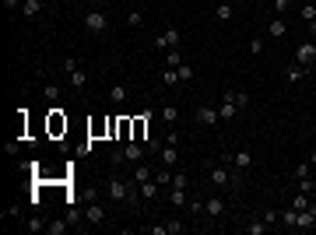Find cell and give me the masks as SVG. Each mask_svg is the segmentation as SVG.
<instances>
[{
	"instance_id": "f35d334b",
	"label": "cell",
	"mask_w": 316,
	"mask_h": 235,
	"mask_svg": "<svg viewBox=\"0 0 316 235\" xmlns=\"http://www.w3.org/2000/svg\"><path fill=\"white\" fill-rule=\"evenodd\" d=\"M267 228H271L267 221H253V225H246V232H249V235H264Z\"/></svg>"
},
{
	"instance_id": "8fae6325",
	"label": "cell",
	"mask_w": 316,
	"mask_h": 235,
	"mask_svg": "<svg viewBox=\"0 0 316 235\" xmlns=\"http://www.w3.org/2000/svg\"><path fill=\"white\" fill-rule=\"evenodd\" d=\"M176 161H179V148H176V144H162V151H158V165L172 168Z\"/></svg>"
},
{
	"instance_id": "d6a6232c",
	"label": "cell",
	"mask_w": 316,
	"mask_h": 235,
	"mask_svg": "<svg viewBox=\"0 0 316 235\" xmlns=\"http://www.w3.org/2000/svg\"><path fill=\"white\" fill-rule=\"evenodd\" d=\"M127 25H130V28H141V25H144V14H141V11H127Z\"/></svg>"
},
{
	"instance_id": "1f68e13d",
	"label": "cell",
	"mask_w": 316,
	"mask_h": 235,
	"mask_svg": "<svg viewBox=\"0 0 316 235\" xmlns=\"http://www.w3.org/2000/svg\"><path fill=\"white\" fill-rule=\"evenodd\" d=\"M46 225H49V221L35 214V218H28V225H25V228H28V232H46Z\"/></svg>"
},
{
	"instance_id": "836d02e7",
	"label": "cell",
	"mask_w": 316,
	"mask_h": 235,
	"mask_svg": "<svg viewBox=\"0 0 316 235\" xmlns=\"http://www.w3.org/2000/svg\"><path fill=\"white\" fill-rule=\"evenodd\" d=\"M165 64H169V67L176 71V67L183 64V53H179V49H169V53H165Z\"/></svg>"
},
{
	"instance_id": "4dcf8cb0",
	"label": "cell",
	"mask_w": 316,
	"mask_h": 235,
	"mask_svg": "<svg viewBox=\"0 0 316 235\" xmlns=\"http://www.w3.org/2000/svg\"><path fill=\"white\" fill-rule=\"evenodd\" d=\"M172 186H176V190H190V175H186V172H172ZM172 186H169V190H172Z\"/></svg>"
},
{
	"instance_id": "d590c367",
	"label": "cell",
	"mask_w": 316,
	"mask_h": 235,
	"mask_svg": "<svg viewBox=\"0 0 316 235\" xmlns=\"http://www.w3.org/2000/svg\"><path fill=\"white\" fill-rule=\"evenodd\" d=\"M162 84H169V88H176V84H179V74H176L172 67H165V74H162Z\"/></svg>"
},
{
	"instance_id": "bcb514c9",
	"label": "cell",
	"mask_w": 316,
	"mask_h": 235,
	"mask_svg": "<svg viewBox=\"0 0 316 235\" xmlns=\"http://www.w3.org/2000/svg\"><path fill=\"white\" fill-rule=\"evenodd\" d=\"M309 165H313V168H316V148H313V155H309Z\"/></svg>"
},
{
	"instance_id": "ee69618b",
	"label": "cell",
	"mask_w": 316,
	"mask_h": 235,
	"mask_svg": "<svg viewBox=\"0 0 316 235\" xmlns=\"http://www.w3.org/2000/svg\"><path fill=\"white\" fill-rule=\"evenodd\" d=\"M81 64H78V56H64V71H67V74H71V71H78Z\"/></svg>"
},
{
	"instance_id": "7402d4cb",
	"label": "cell",
	"mask_w": 316,
	"mask_h": 235,
	"mask_svg": "<svg viewBox=\"0 0 316 235\" xmlns=\"http://www.w3.org/2000/svg\"><path fill=\"white\" fill-rule=\"evenodd\" d=\"M281 225H285V228H295V225H299V211H295V207L281 211Z\"/></svg>"
},
{
	"instance_id": "277c9868",
	"label": "cell",
	"mask_w": 316,
	"mask_h": 235,
	"mask_svg": "<svg viewBox=\"0 0 316 235\" xmlns=\"http://www.w3.org/2000/svg\"><path fill=\"white\" fill-rule=\"evenodd\" d=\"M204 214H207V221H211V225L225 221V214H229V204H225L222 190H218V193H211V197L204 200Z\"/></svg>"
},
{
	"instance_id": "b9f144b4",
	"label": "cell",
	"mask_w": 316,
	"mask_h": 235,
	"mask_svg": "<svg viewBox=\"0 0 316 235\" xmlns=\"http://www.w3.org/2000/svg\"><path fill=\"white\" fill-rule=\"evenodd\" d=\"M264 221H267V225H278V221H281V211H264Z\"/></svg>"
},
{
	"instance_id": "6da1fadb",
	"label": "cell",
	"mask_w": 316,
	"mask_h": 235,
	"mask_svg": "<svg viewBox=\"0 0 316 235\" xmlns=\"http://www.w3.org/2000/svg\"><path fill=\"white\" fill-rule=\"evenodd\" d=\"M106 190H109V200H116V204H127V207H137V200H134V190H141V183H123L120 175H109V183H106Z\"/></svg>"
},
{
	"instance_id": "603a6c76",
	"label": "cell",
	"mask_w": 316,
	"mask_h": 235,
	"mask_svg": "<svg viewBox=\"0 0 316 235\" xmlns=\"http://www.w3.org/2000/svg\"><path fill=\"white\" fill-rule=\"evenodd\" d=\"M176 74H179V84H190V81H193V67H190V64L183 60V64L176 67Z\"/></svg>"
},
{
	"instance_id": "52a82bcc",
	"label": "cell",
	"mask_w": 316,
	"mask_h": 235,
	"mask_svg": "<svg viewBox=\"0 0 316 235\" xmlns=\"http://www.w3.org/2000/svg\"><path fill=\"white\" fill-rule=\"evenodd\" d=\"M225 161H229V165L236 168L239 175H242V172H249V168H253V151H246V148H239V151H229V155H225Z\"/></svg>"
},
{
	"instance_id": "d6986e66",
	"label": "cell",
	"mask_w": 316,
	"mask_h": 235,
	"mask_svg": "<svg viewBox=\"0 0 316 235\" xmlns=\"http://www.w3.org/2000/svg\"><path fill=\"white\" fill-rule=\"evenodd\" d=\"M155 183H158V186H172V168L158 165V168H155Z\"/></svg>"
},
{
	"instance_id": "9a60e30c",
	"label": "cell",
	"mask_w": 316,
	"mask_h": 235,
	"mask_svg": "<svg viewBox=\"0 0 316 235\" xmlns=\"http://www.w3.org/2000/svg\"><path fill=\"white\" fill-rule=\"evenodd\" d=\"M306 74H309V67H299V64H288V67H285V78H288V84H299Z\"/></svg>"
},
{
	"instance_id": "9c48e42d",
	"label": "cell",
	"mask_w": 316,
	"mask_h": 235,
	"mask_svg": "<svg viewBox=\"0 0 316 235\" xmlns=\"http://www.w3.org/2000/svg\"><path fill=\"white\" fill-rule=\"evenodd\" d=\"M193 120H197L200 127H207V130H215V127L222 123V116H218V109H211V105H197V112H193Z\"/></svg>"
},
{
	"instance_id": "e575fe53",
	"label": "cell",
	"mask_w": 316,
	"mask_h": 235,
	"mask_svg": "<svg viewBox=\"0 0 316 235\" xmlns=\"http://www.w3.org/2000/svg\"><path fill=\"white\" fill-rule=\"evenodd\" d=\"M109 98H113V102H127V88H123V84H113V88H109Z\"/></svg>"
},
{
	"instance_id": "f546056e",
	"label": "cell",
	"mask_w": 316,
	"mask_h": 235,
	"mask_svg": "<svg viewBox=\"0 0 316 235\" xmlns=\"http://www.w3.org/2000/svg\"><path fill=\"white\" fill-rule=\"evenodd\" d=\"M306 175H313V165H309V161H299V165L292 168V179H306Z\"/></svg>"
},
{
	"instance_id": "7bdbcfd3",
	"label": "cell",
	"mask_w": 316,
	"mask_h": 235,
	"mask_svg": "<svg viewBox=\"0 0 316 235\" xmlns=\"http://www.w3.org/2000/svg\"><path fill=\"white\" fill-rule=\"evenodd\" d=\"M148 232H151V235H169V225L158 221V225H148Z\"/></svg>"
},
{
	"instance_id": "2e32d148",
	"label": "cell",
	"mask_w": 316,
	"mask_h": 235,
	"mask_svg": "<svg viewBox=\"0 0 316 235\" xmlns=\"http://www.w3.org/2000/svg\"><path fill=\"white\" fill-rule=\"evenodd\" d=\"M49 130H53V134H60V130H67V120H64V109H49Z\"/></svg>"
},
{
	"instance_id": "7c38bea8",
	"label": "cell",
	"mask_w": 316,
	"mask_h": 235,
	"mask_svg": "<svg viewBox=\"0 0 316 235\" xmlns=\"http://www.w3.org/2000/svg\"><path fill=\"white\" fill-rule=\"evenodd\" d=\"M84 221L88 225H106V207L102 204H88L84 207Z\"/></svg>"
},
{
	"instance_id": "ffe728a7",
	"label": "cell",
	"mask_w": 316,
	"mask_h": 235,
	"mask_svg": "<svg viewBox=\"0 0 316 235\" xmlns=\"http://www.w3.org/2000/svg\"><path fill=\"white\" fill-rule=\"evenodd\" d=\"M67 225H71V218H57V221L46 225V232H49V235H64V232H67Z\"/></svg>"
},
{
	"instance_id": "d4e9b609",
	"label": "cell",
	"mask_w": 316,
	"mask_h": 235,
	"mask_svg": "<svg viewBox=\"0 0 316 235\" xmlns=\"http://www.w3.org/2000/svg\"><path fill=\"white\" fill-rule=\"evenodd\" d=\"M67 84H71V88H84V84H88V74H84V71H71V78H67Z\"/></svg>"
},
{
	"instance_id": "8992f818",
	"label": "cell",
	"mask_w": 316,
	"mask_h": 235,
	"mask_svg": "<svg viewBox=\"0 0 316 235\" xmlns=\"http://www.w3.org/2000/svg\"><path fill=\"white\" fill-rule=\"evenodd\" d=\"M84 28H88L91 35H102V32L109 28V14H106V11H98V7H91V11L84 14Z\"/></svg>"
},
{
	"instance_id": "7a4b0ae2",
	"label": "cell",
	"mask_w": 316,
	"mask_h": 235,
	"mask_svg": "<svg viewBox=\"0 0 316 235\" xmlns=\"http://www.w3.org/2000/svg\"><path fill=\"white\" fill-rule=\"evenodd\" d=\"M148 155V144H141V141H127L123 144V151H113V165H141Z\"/></svg>"
},
{
	"instance_id": "60d3db41",
	"label": "cell",
	"mask_w": 316,
	"mask_h": 235,
	"mask_svg": "<svg viewBox=\"0 0 316 235\" xmlns=\"http://www.w3.org/2000/svg\"><path fill=\"white\" fill-rule=\"evenodd\" d=\"M232 98H236L239 109H246V105H249V95H246V91H232Z\"/></svg>"
},
{
	"instance_id": "ab89813d",
	"label": "cell",
	"mask_w": 316,
	"mask_h": 235,
	"mask_svg": "<svg viewBox=\"0 0 316 235\" xmlns=\"http://www.w3.org/2000/svg\"><path fill=\"white\" fill-rule=\"evenodd\" d=\"M186 207H190V214H193V218H200V214H204V200H190Z\"/></svg>"
},
{
	"instance_id": "e0dca14e",
	"label": "cell",
	"mask_w": 316,
	"mask_h": 235,
	"mask_svg": "<svg viewBox=\"0 0 316 235\" xmlns=\"http://www.w3.org/2000/svg\"><path fill=\"white\" fill-rule=\"evenodd\" d=\"M169 204H172V207H186V204H190V193L172 186V190H169Z\"/></svg>"
},
{
	"instance_id": "5b68a950",
	"label": "cell",
	"mask_w": 316,
	"mask_h": 235,
	"mask_svg": "<svg viewBox=\"0 0 316 235\" xmlns=\"http://www.w3.org/2000/svg\"><path fill=\"white\" fill-rule=\"evenodd\" d=\"M179 42H183V32L176 28V25H169V28H162L155 39V49L158 53H169V49H179Z\"/></svg>"
},
{
	"instance_id": "cb8c5ba5",
	"label": "cell",
	"mask_w": 316,
	"mask_h": 235,
	"mask_svg": "<svg viewBox=\"0 0 316 235\" xmlns=\"http://www.w3.org/2000/svg\"><path fill=\"white\" fill-rule=\"evenodd\" d=\"M295 190H299V193H316V179H313V175H306V179H295Z\"/></svg>"
},
{
	"instance_id": "83f0119b",
	"label": "cell",
	"mask_w": 316,
	"mask_h": 235,
	"mask_svg": "<svg viewBox=\"0 0 316 235\" xmlns=\"http://www.w3.org/2000/svg\"><path fill=\"white\" fill-rule=\"evenodd\" d=\"M60 95H64L60 84H46V88H42V98H46V102H60Z\"/></svg>"
},
{
	"instance_id": "44dd1931",
	"label": "cell",
	"mask_w": 316,
	"mask_h": 235,
	"mask_svg": "<svg viewBox=\"0 0 316 235\" xmlns=\"http://www.w3.org/2000/svg\"><path fill=\"white\" fill-rule=\"evenodd\" d=\"M151 175H155V168H148L144 161H141V165H134V183H144V179H151Z\"/></svg>"
},
{
	"instance_id": "30bf717a",
	"label": "cell",
	"mask_w": 316,
	"mask_h": 235,
	"mask_svg": "<svg viewBox=\"0 0 316 235\" xmlns=\"http://www.w3.org/2000/svg\"><path fill=\"white\" fill-rule=\"evenodd\" d=\"M218 116H222V123H229V120H236L239 116V105H236V98H232V88L222 95V105H218Z\"/></svg>"
},
{
	"instance_id": "484cf974",
	"label": "cell",
	"mask_w": 316,
	"mask_h": 235,
	"mask_svg": "<svg viewBox=\"0 0 316 235\" xmlns=\"http://www.w3.org/2000/svg\"><path fill=\"white\" fill-rule=\"evenodd\" d=\"M299 18H302L306 25H313L316 21V4H302V7H299Z\"/></svg>"
},
{
	"instance_id": "74e56055",
	"label": "cell",
	"mask_w": 316,
	"mask_h": 235,
	"mask_svg": "<svg viewBox=\"0 0 316 235\" xmlns=\"http://www.w3.org/2000/svg\"><path fill=\"white\" fill-rule=\"evenodd\" d=\"M169 225V235H179V232H186V221H179V218H172V221H165Z\"/></svg>"
},
{
	"instance_id": "4316f807",
	"label": "cell",
	"mask_w": 316,
	"mask_h": 235,
	"mask_svg": "<svg viewBox=\"0 0 316 235\" xmlns=\"http://www.w3.org/2000/svg\"><path fill=\"white\" fill-rule=\"evenodd\" d=\"M232 14H236L232 4H218V7H215V18H218V21H232Z\"/></svg>"
},
{
	"instance_id": "4fadbf2b",
	"label": "cell",
	"mask_w": 316,
	"mask_h": 235,
	"mask_svg": "<svg viewBox=\"0 0 316 235\" xmlns=\"http://www.w3.org/2000/svg\"><path fill=\"white\" fill-rule=\"evenodd\" d=\"M285 32H288V21L274 14V18H271V25H267V35H271V39H281Z\"/></svg>"
},
{
	"instance_id": "ba28073f",
	"label": "cell",
	"mask_w": 316,
	"mask_h": 235,
	"mask_svg": "<svg viewBox=\"0 0 316 235\" xmlns=\"http://www.w3.org/2000/svg\"><path fill=\"white\" fill-rule=\"evenodd\" d=\"M295 64H299V67H309V71H313V64H316V42H313V39L299 42V49H295Z\"/></svg>"
},
{
	"instance_id": "5bb4252c",
	"label": "cell",
	"mask_w": 316,
	"mask_h": 235,
	"mask_svg": "<svg viewBox=\"0 0 316 235\" xmlns=\"http://www.w3.org/2000/svg\"><path fill=\"white\" fill-rule=\"evenodd\" d=\"M42 7H46L42 0H25L18 14H21V18H39V14H42Z\"/></svg>"
},
{
	"instance_id": "f1b7e54d",
	"label": "cell",
	"mask_w": 316,
	"mask_h": 235,
	"mask_svg": "<svg viewBox=\"0 0 316 235\" xmlns=\"http://www.w3.org/2000/svg\"><path fill=\"white\" fill-rule=\"evenodd\" d=\"M158 116H162V123H169V127H176V120H179V112H176V105H165V109H162Z\"/></svg>"
},
{
	"instance_id": "3957f363",
	"label": "cell",
	"mask_w": 316,
	"mask_h": 235,
	"mask_svg": "<svg viewBox=\"0 0 316 235\" xmlns=\"http://www.w3.org/2000/svg\"><path fill=\"white\" fill-rule=\"evenodd\" d=\"M207 179H211L215 190H229L239 183V172H232L229 165H207Z\"/></svg>"
},
{
	"instance_id": "ac0fdd59",
	"label": "cell",
	"mask_w": 316,
	"mask_h": 235,
	"mask_svg": "<svg viewBox=\"0 0 316 235\" xmlns=\"http://www.w3.org/2000/svg\"><path fill=\"white\" fill-rule=\"evenodd\" d=\"M158 190H162V186L155 183V175L141 183V197H144V200H155V197H158Z\"/></svg>"
},
{
	"instance_id": "7dc6e473",
	"label": "cell",
	"mask_w": 316,
	"mask_h": 235,
	"mask_svg": "<svg viewBox=\"0 0 316 235\" xmlns=\"http://www.w3.org/2000/svg\"><path fill=\"white\" fill-rule=\"evenodd\" d=\"M239 4H246V0H239Z\"/></svg>"
},
{
	"instance_id": "8d00e7d4",
	"label": "cell",
	"mask_w": 316,
	"mask_h": 235,
	"mask_svg": "<svg viewBox=\"0 0 316 235\" xmlns=\"http://www.w3.org/2000/svg\"><path fill=\"white\" fill-rule=\"evenodd\" d=\"M292 207H295V211H306V207H309V193H299V197H292Z\"/></svg>"
},
{
	"instance_id": "f6af8a7d",
	"label": "cell",
	"mask_w": 316,
	"mask_h": 235,
	"mask_svg": "<svg viewBox=\"0 0 316 235\" xmlns=\"http://www.w3.org/2000/svg\"><path fill=\"white\" fill-rule=\"evenodd\" d=\"M249 53L260 56V53H264V39H249Z\"/></svg>"
}]
</instances>
